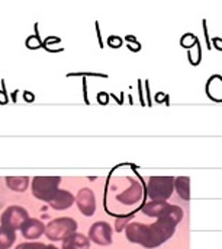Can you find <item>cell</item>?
<instances>
[{
	"mask_svg": "<svg viewBox=\"0 0 222 249\" xmlns=\"http://www.w3.org/2000/svg\"><path fill=\"white\" fill-rule=\"evenodd\" d=\"M176 231V223L167 219H159L156 223L148 226L145 241L143 244L144 248H157L164 244L167 239L173 236Z\"/></svg>",
	"mask_w": 222,
	"mask_h": 249,
	"instance_id": "obj_1",
	"label": "cell"
},
{
	"mask_svg": "<svg viewBox=\"0 0 222 249\" xmlns=\"http://www.w3.org/2000/svg\"><path fill=\"white\" fill-rule=\"evenodd\" d=\"M77 231V222L71 217H60L51 220L45 228V236L49 241H65Z\"/></svg>",
	"mask_w": 222,
	"mask_h": 249,
	"instance_id": "obj_2",
	"label": "cell"
},
{
	"mask_svg": "<svg viewBox=\"0 0 222 249\" xmlns=\"http://www.w3.org/2000/svg\"><path fill=\"white\" fill-rule=\"evenodd\" d=\"M60 182V177H35L32 179V194L35 198L49 203V200L58 191Z\"/></svg>",
	"mask_w": 222,
	"mask_h": 249,
	"instance_id": "obj_3",
	"label": "cell"
},
{
	"mask_svg": "<svg viewBox=\"0 0 222 249\" xmlns=\"http://www.w3.org/2000/svg\"><path fill=\"white\" fill-rule=\"evenodd\" d=\"M173 177H151L148 181V196L153 201H166L173 194Z\"/></svg>",
	"mask_w": 222,
	"mask_h": 249,
	"instance_id": "obj_4",
	"label": "cell"
},
{
	"mask_svg": "<svg viewBox=\"0 0 222 249\" xmlns=\"http://www.w3.org/2000/svg\"><path fill=\"white\" fill-rule=\"evenodd\" d=\"M29 219L28 216V212L23 209V207H19V206H10L7 207L3 214H1V226L3 228H7L10 231H17L23 226V223Z\"/></svg>",
	"mask_w": 222,
	"mask_h": 249,
	"instance_id": "obj_5",
	"label": "cell"
},
{
	"mask_svg": "<svg viewBox=\"0 0 222 249\" xmlns=\"http://www.w3.org/2000/svg\"><path fill=\"white\" fill-rule=\"evenodd\" d=\"M90 239L102 247L112 244V228L106 222H96L89 232Z\"/></svg>",
	"mask_w": 222,
	"mask_h": 249,
	"instance_id": "obj_6",
	"label": "cell"
},
{
	"mask_svg": "<svg viewBox=\"0 0 222 249\" xmlns=\"http://www.w3.org/2000/svg\"><path fill=\"white\" fill-rule=\"evenodd\" d=\"M77 206L80 209V212L84 216H93L95 210H96V200H95V194L90 188H83L79 191L77 194Z\"/></svg>",
	"mask_w": 222,
	"mask_h": 249,
	"instance_id": "obj_7",
	"label": "cell"
},
{
	"mask_svg": "<svg viewBox=\"0 0 222 249\" xmlns=\"http://www.w3.org/2000/svg\"><path fill=\"white\" fill-rule=\"evenodd\" d=\"M45 228L44 223L38 219H28L23 226L20 228V232H22V236L25 239H38L41 235L45 233Z\"/></svg>",
	"mask_w": 222,
	"mask_h": 249,
	"instance_id": "obj_8",
	"label": "cell"
},
{
	"mask_svg": "<svg viewBox=\"0 0 222 249\" xmlns=\"http://www.w3.org/2000/svg\"><path fill=\"white\" fill-rule=\"evenodd\" d=\"M73 203H74V196L64 190H58L54 194V197L49 200V206L54 210H65V209L71 207Z\"/></svg>",
	"mask_w": 222,
	"mask_h": 249,
	"instance_id": "obj_9",
	"label": "cell"
},
{
	"mask_svg": "<svg viewBox=\"0 0 222 249\" xmlns=\"http://www.w3.org/2000/svg\"><path fill=\"white\" fill-rule=\"evenodd\" d=\"M141 196H143V188H141V185H140L138 182H135V181H131V187H129L127 191H124L122 194H119V196H118V200H119L121 203H124V204L131 206V204L138 203V201L141 200Z\"/></svg>",
	"mask_w": 222,
	"mask_h": 249,
	"instance_id": "obj_10",
	"label": "cell"
},
{
	"mask_svg": "<svg viewBox=\"0 0 222 249\" xmlns=\"http://www.w3.org/2000/svg\"><path fill=\"white\" fill-rule=\"evenodd\" d=\"M147 231H148V226L134 222L127 228V238L132 244H141L143 245L145 241V236H147Z\"/></svg>",
	"mask_w": 222,
	"mask_h": 249,
	"instance_id": "obj_11",
	"label": "cell"
},
{
	"mask_svg": "<svg viewBox=\"0 0 222 249\" xmlns=\"http://www.w3.org/2000/svg\"><path fill=\"white\" fill-rule=\"evenodd\" d=\"M170 207H172V206L167 204V203H164V201H151V203H148V204H145V206L143 207V212H144L147 216H150V217H157V219H160L161 216H164V214L169 212Z\"/></svg>",
	"mask_w": 222,
	"mask_h": 249,
	"instance_id": "obj_12",
	"label": "cell"
},
{
	"mask_svg": "<svg viewBox=\"0 0 222 249\" xmlns=\"http://www.w3.org/2000/svg\"><path fill=\"white\" fill-rule=\"evenodd\" d=\"M63 247H67L70 249H89L90 244H89V239L83 236L81 233H74L63 242Z\"/></svg>",
	"mask_w": 222,
	"mask_h": 249,
	"instance_id": "obj_13",
	"label": "cell"
},
{
	"mask_svg": "<svg viewBox=\"0 0 222 249\" xmlns=\"http://www.w3.org/2000/svg\"><path fill=\"white\" fill-rule=\"evenodd\" d=\"M6 185L9 190L16 193H23L29 187V178L28 177H7Z\"/></svg>",
	"mask_w": 222,
	"mask_h": 249,
	"instance_id": "obj_14",
	"label": "cell"
},
{
	"mask_svg": "<svg viewBox=\"0 0 222 249\" xmlns=\"http://www.w3.org/2000/svg\"><path fill=\"white\" fill-rule=\"evenodd\" d=\"M16 241L15 231L0 226V249H9Z\"/></svg>",
	"mask_w": 222,
	"mask_h": 249,
	"instance_id": "obj_15",
	"label": "cell"
},
{
	"mask_svg": "<svg viewBox=\"0 0 222 249\" xmlns=\"http://www.w3.org/2000/svg\"><path fill=\"white\" fill-rule=\"evenodd\" d=\"M189 178L188 177H180L176 179V188H177V193L180 196L182 200L185 201H189L190 198V187H189Z\"/></svg>",
	"mask_w": 222,
	"mask_h": 249,
	"instance_id": "obj_16",
	"label": "cell"
},
{
	"mask_svg": "<svg viewBox=\"0 0 222 249\" xmlns=\"http://www.w3.org/2000/svg\"><path fill=\"white\" fill-rule=\"evenodd\" d=\"M16 249H47V245L41 242H25V244L17 245Z\"/></svg>",
	"mask_w": 222,
	"mask_h": 249,
	"instance_id": "obj_17",
	"label": "cell"
},
{
	"mask_svg": "<svg viewBox=\"0 0 222 249\" xmlns=\"http://www.w3.org/2000/svg\"><path fill=\"white\" fill-rule=\"evenodd\" d=\"M195 44H198V39H196V36L192 35V34H186V35L182 38V45H183V47L190 48V47H193Z\"/></svg>",
	"mask_w": 222,
	"mask_h": 249,
	"instance_id": "obj_18",
	"label": "cell"
},
{
	"mask_svg": "<svg viewBox=\"0 0 222 249\" xmlns=\"http://www.w3.org/2000/svg\"><path fill=\"white\" fill-rule=\"evenodd\" d=\"M26 45H28V48H39V47H42V42L38 35H32L26 39Z\"/></svg>",
	"mask_w": 222,
	"mask_h": 249,
	"instance_id": "obj_19",
	"label": "cell"
},
{
	"mask_svg": "<svg viewBox=\"0 0 222 249\" xmlns=\"http://www.w3.org/2000/svg\"><path fill=\"white\" fill-rule=\"evenodd\" d=\"M108 42H109V45L112 47V48H119L121 45H122V38H119V36H111L109 39H108Z\"/></svg>",
	"mask_w": 222,
	"mask_h": 249,
	"instance_id": "obj_20",
	"label": "cell"
},
{
	"mask_svg": "<svg viewBox=\"0 0 222 249\" xmlns=\"http://www.w3.org/2000/svg\"><path fill=\"white\" fill-rule=\"evenodd\" d=\"M214 47L218 48V50H222V39L221 38H214Z\"/></svg>",
	"mask_w": 222,
	"mask_h": 249,
	"instance_id": "obj_21",
	"label": "cell"
},
{
	"mask_svg": "<svg viewBox=\"0 0 222 249\" xmlns=\"http://www.w3.org/2000/svg\"><path fill=\"white\" fill-rule=\"evenodd\" d=\"M23 96H25V99H26V101H33V95H31L29 92H25V95H23Z\"/></svg>",
	"mask_w": 222,
	"mask_h": 249,
	"instance_id": "obj_22",
	"label": "cell"
},
{
	"mask_svg": "<svg viewBox=\"0 0 222 249\" xmlns=\"http://www.w3.org/2000/svg\"><path fill=\"white\" fill-rule=\"evenodd\" d=\"M99 102H103V104H106V102H108V98H106V95H99Z\"/></svg>",
	"mask_w": 222,
	"mask_h": 249,
	"instance_id": "obj_23",
	"label": "cell"
},
{
	"mask_svg": "<svg viewBox=\"0 0 222 249\" xmlns=\"http://www.w3.org/2000/svg\"><path fill=\"white\" fill-rule=\"evenodd\" d=\"M47 249H58V248H55L54 245H47Z\"/></svg>",
	"mask_w": 222,
	"mask_h": 249,
	"instance_id": "obj_24",
	"label": "cell"
},
{
	"mask_svg": "<svg viewBox=\"0 0 222 249\" xmlns=\"http://www.w3.org/2000/svg\"><path fill=\"white\" fill-rule=\"evenodd\" d=\"M63 249H70V248H67V247H63Z\"/></svg>",
	"mask_w": 222,
	"mask_h": 249,
	"instance_id": "obj_25",
	"label": "cell"
}]
</instances>
